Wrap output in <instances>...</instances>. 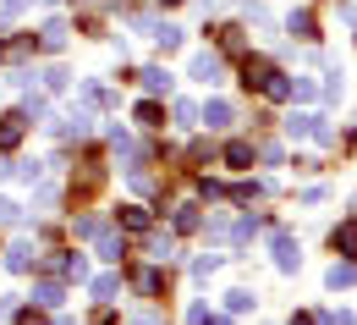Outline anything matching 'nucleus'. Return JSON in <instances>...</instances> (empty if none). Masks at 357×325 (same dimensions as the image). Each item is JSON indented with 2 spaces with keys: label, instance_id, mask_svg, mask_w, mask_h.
Instances as JSON below:
<instances>
[{
  "label": "nucleus",
  "instance_id": "obj_1",
  "mask_svg": "<svg viewBox=\"0 0 357 325\" xmlns=\"http://www.w3.org/2000/svg\"><path fill=\"white\" fill-rule=\"evenodd\" d=\"M286 133H291V138H319V143H335L330 122H324L319 110H291V116H286Z\"/></svg>",
  "mask_w": 357,
  "mask_h": 325
},
{
  "label": "nucleus",
  "instance_id": "obj_2",
  "mask_svg": "<svg viewBox=\"0 0 357 325\" xmlns=\"http://www.w3.org/2000/svg\"><path fill=\"white\" fill-rule=\"evenodd\" d=\"M269 254H275V270H280V276H297V270H303V248H297V237H291V232L269 237Z\"/></svg>",
  "mask_w": 357,
  "mask_h": 325
},
{
  "label": "nucleus",
  "instance_id": "obj_3",
  "mask_svg": "<svg viewBox=\"0 0 357 325\" xmlns=\"http://www.w3.org/2000/svg\"><path fill=\"white\" fill-rule=\"evenodd\" d=\"M187 72H192L198 83H209V89H215V83H225V66H220V55H209V50H198Z\"/></svg>",
  "mask_w": 357,
  "mask_h": 325
},
{
  "label": "nucleus",
  "instance_id": "obj_4",
  "mask_svg": "<svg viewBox=\"0 0 357 325\" xmlns=\"http://www.w3.org/2000/svg\"><path fill=\"white\" fill-rule=\"evenodd\" d=\"M33 265H39V248H33L28 237L6 248V270H11V276H22V270H33Z\"/></svg>",
  "mask_w": 357,
  "mask_h": 325
},
{
  "label": "nucleus",
  "instance_id": "obj_5",
  "mask_svg": "<svg viewBox=\"0 0 357 325\" xmlns=\"http://www.w3.org/2000/svg\"><path fill=\"white\" fill-rule=\"evenodd\" d=\"M231 122H236V110H231L225 99H209V105L198 110V127H215V133H225Z\"/></svg>",
  "mask_w": 357,
  "mask_h": 325
},
{
  "label": "nucleus",
  "instance_id": "obj_6",
  "mask_svg": "<svg viewBox=\"0 0 357 325\" xmlns=\"http://www.w3.org/2000/svg\"><path fill=\"white\" fill-rule=\"evenodd\" d=\"M50 270H55V276H72V281H89V259H83V254H55Z\"/></svg>",
  "mask_w": 357,
  "mask_h": 325
},
{
  "label": "nucleus",
  "instance_id": "obj_7",
  "mask_svg": "<svg viewBox=\"0 0 357 325\" xmlns=\"http://www.w3.org/2000/svg\"><path fill=\"white\" fill-rule=\"evenodd\" d=\"M99 243V259H110V265H121V254H127V237L116 232V226H105V232L93 237Z\"/></svg>",
  "mask_w": 357,
  "mask_h": 325
},
{
  "label": "nucleus",
  "instance_id": "obj_8",
  "mask_svg": "<svg viewBox=\"0 0 357 325\" xmlns=\"http://www.w3.org/2000/svg\"><path fill=\"white\" fill-rule=\"evenodd\" d=\"M330 248H335V254H347V259L357 265V221H341V226L330 232Z\"/></svg>",
  "mask_w": 357,
  "mask_h": 325
},
{
  "label": "nucleus",
  "instance_id": "obj_9",
  "mask_svg": "<svg viewBox=\"0 0 357 325\" xmlns=\"http://www.w3.org/2000/svg\"><path fill=\"white\" fill-rule=\"evenodd\" d=\"M220 160L231 166V171H248V166H253V143H248V138H231L220 149Z\"/></svg>",
  "mask_w": 357,
  "mask_h": 325
},
{
  "label": "nucleus",
  "instance_id": "obj_10",
  "mask_svg": "<svg viewBox=\"0 0 357 325\" xmlns=\"http://www.w3.org/2000/svg\"><path fill=\"white\" fill-rule=\"evenodd\" d=\"M259 232H264V221H259V215H236V221L225 226V237H231L236 248H242V243H253V237H259Z\"/></svg>",
  "mask_w": 357,
  "mask_h": 325
},
{
  "label": "nucleus",
  "instance_id": "obj_11",
  "mask_svg": "<svg viewBox=\"0 0 357 325\" xmlns=\"http://www.w3.org/2000/svg\"><path fill=\"white\" fill-rule=\"evenodd\" d=\"M66 34H72V28H66L61 17H50L45 28H39V50H50V55H55V50H66Z\"/></svg>",
  "mask_w": 357,
  "mask_h": 325
},
{
  "label": "nucleus",
  "instance_id": "obj_12",
  "mask_svg": "<svg viewBox=\"0 0 357 325\" xmlns=\"http://www.w3.org/2000/svg\"><path fill=\"white\" fill-rule=\"evenodd\" d=\"M61 303H66V287L61 281H39L33 287V309H61Z\"/></svg>",
  "mask_w": 357,
  "mask_h": 325
},
{
  "label": "nucleus",
  "instance_id": "obj_13",
  "mask_svg": "<svg viewBox=\"0 0 357 325\" xmlns=\"http://www.w3.org/2000/svg\"><path fill=\"white\" fill-rule=\"evenodd\" d=\"M286 34H291V39H319V22H313V11H291V17H286Z\"/></svg>",
  "mask_w": 357,
  "mask_h": 325
},
{
  "label": "nucleus",
  "instance_id": "obj_14",
  "mask_svg": "<svg viewBox=\"0 0 357 325\" xmlns=\"http://www.w3.org/2000/svg\"><path fill=\"white\" fill-rule=\"evenodd\" d=\"M149 259H154V265H171V259H176V237L154 232V237H149Z\"/></svg>",
  "mask_w": 357,
  "mask_h": 325
},
{
  "label": "nucleus",
  "instance_id": "obj_15",
  "mask_svg": "<svg viewBox=\"0 0 357 325\" xmlns=\"http://www.w3.org/2000/svg\"><path fill=\"white\" fill-rule=\"evenodd\" d=\"M137 83H143V94H171V72L165 66H143Z\"/></svg>",
  "mask_w": 357,
  "mask_h": 325
},
{
  "label": "nucleus",
  "instance_id": "obj_16",
  "mask_svg": "<svg viewBox=\"0 0 357 325\" xmlns=\"http://www.w3.org/2000/svg\"><path fill=\"white\" fill-rule=\"evenodd\" d=\"M324 287H330V292H347V287H357V265H352V259H347V265H330Z\"/></svg>",
  "mask_w": 357,
  "mask_h": 325
},
{
  "label": "nucleus",
  "instance_id": "obj_17",
  "mask_svg": "<svg viewBox=\"0 0 357 325\" xmlns=\"http://www.w3.org/2000/svg\"><path fill=\"white\" fill-rule=\"evenodd\" d=\"M269 72H275V66H269L264 55H248V61H242V83H248V89H259Z\"/></svg>",
  "mask_w": 357,
  "mask_h": 325
},
{
  "label": "nucleus",
  "instance_id": "obj_18",
  "mask_svg": "<svg viewBox=\"0 0 357 325\" xmlns=\"http://www.w3.org/2000/svg\"><path fill=\"white\" fill-rule=\"evenodd\" d=\"M22 127H28V116H0V149H17Z\"/></svg>",
  "mask_w": 357,
  "mask_h": 325
},
{
  "label": "nucleus",
  "instance_id": "obj_19",
  "mask_svg": "<svg viewBox=\"0 0 357 325\" xmlns=\"http://www.w3.org/2000/svg\"><path fill=\"white\" fill-rule=\"evenodd\" d=\"M154 221H149V210L143 204H121V232H149Z\"/></svg>",
  "mask_w": 357,
  "mask_h": 325
},
{
  "label": "nucleus",
  "instance_id": "obj_20",
  "mask_svg": "<svg viewBox=\"0 0 357 325\" xmlns=\"http://www.w3.org/2000/svg\"><path fill=\"white\" fill-rule=\"evenodd\" d=\"M259 94H264V99H291V78H286V72H269L264 83H259Z\"/></svg>",
  "mask_w": 357,
  "mask_h": 325
},
{
  "label": "nucleus",
  "instance_id": "obj_21",
  "mask_svg": "<svg viewBox=\"0 0 357 325\" xmlns=\"http://www.w3.org/2000/svg\"><path fill=\"white\" fill-rule=\"evenodd\" d=\"M22 55H33V34H17L0 45V61H22Z\"/></svg>",
  "mask_w": 357,
  "mask_h": 325
},
{
  "label": "nucleus",
  "instance_id": "obj_22",
  "mask_svg": "<svg viewBox=\"0 0 357 325\" xmlns=\"http://www.w3.org/2000/svg\"><path fill=\"white\" fill-rule=\"evenodd\" d=\"M154 45L165 50V55H171V50H181V28H176V22H154Z\"/></svg>",
  "mask_w": 357,
  "mask_h": 325
},
{
  "label": "nucleus",
  "instance_id": "obj_23",
  "mask_svg": "<svg viewBox=\"0 0 357 325\" xmlns=\"http://www.w3.org/2000/svg\"><path fill=\"white\" fill-rule=\"evenodd\" d=\"M11 177H17L22 187H33L39 177H45V160H17V166H11Z\"/></svg>",
  "mask_w": 357,
  "mask_h": 325
},
{
  "label": "nucleus",
  "instance_id": "obj_24",
  "mask_svg": "<svg viewBox=\"0 0 357 325\" xmlns=\"http://www.w3.org/2000/svg\"><path fill=\"white\" fill-rule=\"evenodd\" d=\"M116 287H121V276H116V270L93 276V303H110V298H116Z\"/></svg>",
  "mask_w": 357,
  "mask_h": 325
},
{
  "label": "nucleus",
  "instance_id": "obj_25",
  "mask_svg": "<svg viewBox=\"0 0 357 325\" xmlns=\"http://www.w3.org/2000/svg\"><path fill=\"white\" fill-rule=\"evenodd\" d=\"M137 127H165V110H160V99H143V105H137Z\"/></svg>",
  "mask_w": 357,
  "mask_h": 325
},
{
  "label": "nucleus",
  "instance_id": "obj_26",
  "mask_svg": "<svg viewBox=\"0 0 357 325\" xmlns=\"http://www.w3.org/2000/svg\"><path fill=\"white\" fill-rule=\"evenodd\" d=\"M341 78H347V72H341V66H330V78H324V105H335V99H341V94H347V83H341Z\"/></svg>",
  "mask_w": 357,
  "mask_h": 325
},
{
  "label": "nucleus",
  "instance_id": "obj_27",
  "mask_svg": "<svg viewBox=\"0 0 357 325\" xmlns=\"http://www.w3.org/2000/svg\"><path fill=\"white\" fill-rule=\"evenodd\" d=\"M137 292H143V298H160V292H165V276H160V270H137Z\"/></svg>",
  "mask_w": 357,
  "mask_h": 325
},
{
  "label": "nucleus",
  "instance_id": "obj_28",
  "mask_svg": "<svg viewBox=\"0 0 357 325\" xmlns=\"http://www.w3.org/2000/svg\"><path fill=\"white\" fill-rule=\"evenodd\" d=\"M253 303H259V298H253L248 287H236V292H225V309H231V315H248Z\"/></svg>",
  "mask_w": 357,
  "mask_h": 325
},
{
  "label": "nucleus",
  "instance_id": "obj_29",
  "mask_svg": "<svg viewBox=\"0 0 357 325\" xmlns=\"http://www.w3.org/2000/svg\"><path fill=\"white\" fill-rule=\"evenodd\" d=\"M291 99H297V105H308V99H319V83L297 72V78H291Z\"/></svg>",
  "mask_w": 357,
  "mask_h": 325
},
{
  "label": "nucleus",
  "instance_id": "obj_30",
  "mask_svg": "<svg viewBox=\"0 0 357 325\" xmlns=\"http://www.w3.org/2000/svg\"><path fill=\"white\" fill-rule=\"evenodd\" d=\"M198 226H204L198 204H181V210H176V232H198Z\"/></svg>",
  "mask_w": 357,
  "mask_h": 325
},
{
  "label": "nucleus",
  "instance_id": "obj_31",
  "mask_svg": "<svg viewBox=\"0 0 357 325\" xmlns=\"http://www.w3.org/2000/svg\"><path fill=\"white\" fill-rule=\"evenodd\" d=\"M220 265H225L220 254H204V259H192V281H209L215 270H220Z\"/></svg>",
  "mask_w": 357,
  "mask_h": 325
},
{
  "label": "nucleus",
  "instance_id": "obj_32",
  "mask_svg": "<svg viewBox=\"0 0 357 325\" xmlns=\"http://www.w3.org/2000/svg\"><path fill=\"white\" fill-rule=\"evenodd\" d=\"M83 105H116V94L105 83H83Z\"/></svg>",
  "mask_w": 357,
  "mask_h": 325
},
{
  "label": "nucleus",
  "instance_id": "obj_33",
  "mask_svg": "<svg viewBox=\"0 0 357 325\" xmlns=\"http://www.w3.org/2000/svg\"><path fill=\"white\" fill-rule=\"evenodd\" d=\"M171 116H176V127H198V105H192V99H176Z\"/></svg>",
  "mask_w": 357,
  "mask_h": 325
},
{
  "label": "nucleus",
  "instance_id": "obj_34",
  "mask_svg": "<svg viewBox=\"0 0 357 325\" xmlns=\"http://www.w3.org/2000/svg\"><path fill=\"white\" fill-rule=\"evenodd\" d=\"M55 204H61V187H39L33 193V210H55Z\"/></svg>",
  "mask_w": 357,
  "mask_h": 325
},
{
  "label": "nucleus",
  "instance_id": "obj_35",
  "mask_svg": "<svg viewBox=\"0 0 357 325\" xmlns=\"http://www.w3.org/2000/svg\"><path fill=\"white\" fill-rule=\"evenodd\" d=\"M66 83H72V78H66L61 66H50V72H45V89H50V94H61V89H66Z\"/></svg>",
  "mask_w": 357,
  "mask_h": 325
},
{
  "label": "nucleus",
  "instance_id": "obj_36",
  "mask_svg": "<svg viewBox=\"0 0 357 325\" xmlns=\"http://www.w3.org/2000/svg\"><path fill=\"white\" fill-rule=\"evenodd\" d=\"M99 232H105V221H93V215H89V221H77V237H99Z\"/></svg>",
  "mask_w": 357,
  "mask_h": 325
},
{
  "label": "nucleus",
  "instance_id": "obj_37",
  "mask_svg": "<svg viewBox=\"0 0 357 325\" xmlns=\"http://www.w3.org/2000/svg\"><path fill=\"white\" fill-rule=\"evenodd\" d=\"M11 221H17V204H11L6 193H0V226H11Z\"/></svg>",
  "mask_w": 357,
  "mask_h": 325
},
{
  "label": "nucleus",
  "instance_id": "obj_38",
  "mask_svg": "<svg viewBox=\"0 0 357 325\" xmlns=\"http://www.w3.org/2000/svg\"><path fill=\"white\" fill-rule=\"evenodd\" d=\"M17 320L22 325H45V315H39V309H17Z\"/></svg>",
  "mask_w": 357,
  "mask_h": 325
},
{
  "label": "nucleus",
  "instance_id": "obj_39",
  "mask_svg": "<svg viewBox=\"0 0 357 325\" xmlns=\"http://www.w3.org/2000/svg\"><path fill=\"white\" fill-rule=\"evenodd\" d=\"M0 6H6V17H17V11L28 6V0H0Z\"/></svg>",
  "mask_w": 357,
  "mask_h": 325
},
{
  "label": "nucleus",
  "instance_id": "obj_40",
  "mask_svg": "<svg viewBox=\"0 0 357 325\" xmlns=\"http://www.w3.org/2000/svg\"><path fill=\"white\" fill-rule=\"evenodd\" d=\"M291 325H319V315H291Z\"/></svg>",
  "mask_w": 357,
  "mask_h": 325
},
{
  "label": "nucleus",
  "instance_id": "obj_41",
  "mask_svg": "<svg viewBox=\"0 0 357 325\" xmlns=\"http://www.w3.org/2000/svg\"><path fill=\"white\" fill-rule=\"evenodd\" d=\"M132 325H160V315H137V320Z\"/></svg>",
  "mask_w": 357,
  "mask_h": 325
},
{
  "label": "nucleus",
  "instance_id": "obj_42",
  "mask_svg": "<svg viewBox=\"0 0 357 325\" xmlns=\"http://www.w3.org/2000/svg\"><path fill=\"white\" fill-rule=\"evenodd\" d=\"M204 325H231V320H225V315H204Z\"/></svg>",
  "mask_w": 357,
  "mask_h": 325
},
{
  "label": "nucleus",
  "instance_id": "obj_43",
  "mask_svg": "<svg viewBox=\"0 0 357 325\" xmlns=\"http://www.w3.org/2000/svg\"><path fill=\"white\" fill-rule=\"evenodd\" d=\"M330 325H357V315H335V320H330Z\"/></svg>",
  "mask_w": 357,
  "mask_h": 325
},
{
  "label": "nucleus",
  "instance_id": "obj_44",
  "mask_svg": "<svg viewBox=\"0 0 357 325\" xmlns=\"http://www.w3.org/2000/svg\"><path fill=\"white\" fill-rule=\"evenodd\" d=\"M160 6H181V0H160Z\"/></svg>",
  "mask_w": 357,
  "mask_h": 325
},
{
  "label": "nucleus",
  "instance_id": "obj_45",
  "mask_svg": "<svg viewBox=\"0 0 357 325\" xmlns=\"http://www.w3.org/2000/svg\"><path fill=\"white\" fill-rule=\"evenodd\" d=\"M0 171H6V166H0Z\"/></svg>",
  "mask_w": 357,
  "mask_h": 325
}]
</instances>
